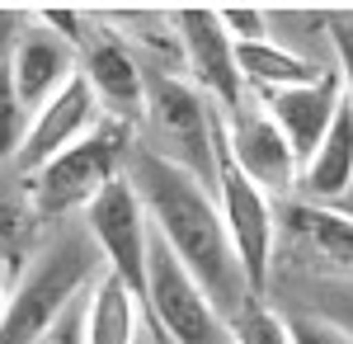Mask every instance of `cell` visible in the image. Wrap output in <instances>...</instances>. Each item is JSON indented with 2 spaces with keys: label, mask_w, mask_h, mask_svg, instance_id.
I'll return each instance as SVG.
<instances>
[{
  "label": "cell",
  "mask_w": 353,
  "mask_h": 344,
  "mask_svg": "<svg viewBox=\"0 0 353 344\" xmlns=\"http://www.w3.org/2000/svg\"><path fill=\"white\" fill-rule=\"evenodd\" d=\"M81 76L104 118H118L128 128L146 118V66L128 52V43L118 33L109 28L90 33V43L81 48Z\"/></svg>",
  "instance_id": "8fae6325"
},
{
  "label": "cell",
  "mask_w": 353,
  "mask_h": 344,
  "mask_svg": "<svg viewBox=\"0 0 353 344\" xmlns=\"http://www.w3.org/2000/svg\"><path fill=\"white\" fill-rule=\"evenodd\" d=\"M76 61L81 52L66 43V38H57L48 24H38V15L24 24V33L14 38V48L5 52V76L14 85V95H19V104L28 113H38V108L48 104L52 95H61L71 80H76Z\"/></svg>",
  "instance_id": "7c38bea8"
},
{
  "label": "cell",
  "mask_w": 353,
  "mask_h": 344,
  "mask_svg": "<svg viewBox=\"0 0 353 344\" xmlns=\"http://www.w3.org/2000/svg\"><path fill=\"white\" fill-rule=\"evenodd\" d=\"M85 297H90V292H85ZM38 344H85V302H76Z\"/></svg>",
  "instance_id": "d4e9b609"
},
{
  "label": "cell",
  "mask_w": 353,
  "mask_h": 344,
  "mask_svg": "<svg viewBox=\"0 0 353 344\" xmlns=\"http://www.w3.org/2000/svg\"><path fill=\"white\" fill-rule=\"evenodd\" d=\"M156 344H165V340H156Z\"/></svg>",
  "instance_id": "83f0119b"
},
{
  "label": "cell",
  "mask_w": 353,
  "mask_h": 344,
  "mask_svg": "<svg viewBox=\"0 0 353 344\" xmlns=\"http://www.w3.org/2000/svg\"><path fill=\"white\" fill-rule=\"evenodd\" d=\"M132 151H137L132 128L118 118H99L76 146H66L57 160H48L38 175L24 180L38 222L61 227V222H71V212H85L113 180L128 175Z\"/></svg>",
  "instance_id": "3957f363"
},
{
  "label": "cell",
  "mask_w": 353,
  "mask_h": 344,
  "mask_svg": "<svg viewBox=\"0 0 353 344\" xmlns=\"http://www.w3.org/2000/svg\"><path fill=\"white\" fill-rule=\"evenodd\" d=\"M99 274H104V255L90 240V231L76 222L52 227L24 274L10 283V302L0 312V344H38L76 302H85Z\"/></svg>",
  "instance_id": "7a4b0ae2"
},
{
  "label": "cell",
  "mask_w": 353,
  "mask_h": 344,
  "mask_svg": "<svg viewBox=\"0 0 353 344\" xmlns=\"http://www.w3.org/2000/svg\"><path fill=\"white\" fill-rule=\"evenodd\" d=\"M141 316L146 312H141L137 292L104 269L85 297V344H137Z\"/></svg>",
  "instance_id": "e0dca14e"
},
{
  "label": "cell",
  "mask_w": 353,
  "mask_h": 344,
  "mask_svg": "<svg viewBox=\"0 0 353 344\" xmlns=\"http://www.w3.org/2000/svg\"><path fill=\"white\" fill-rule=\"evenodd\" d=\"M146 123L161 146H146L170 165L189 170L198 184L212 189L217 175V133L221 113L193 80L170 76L165 66H146Z\"/></svg>",
  "instance_id": "277c9868"
},
{
  "label": "cell",
  "mask_w": 353,
  "mask_h": 344,
  "mask_svg": "<svg viewBox=\"0 0 353 344\" xmlns=\"http://www.w3.org/2000/svg\"><path fill=\"white\" fill-rule=\"evenodd\" d=\"M349 193H353V104L344 99V108H339L334 128L325 133V142L301 165V203L339 208Z\"/></svg>",
  "instance_id": "9a60e30c"
},
{
  "label": "cell",
  "mask_w": 353,
  "mask_h": 344,
  "mask_svg": "<svg viewBox=\"0 0 353 344\" xmlns=\"http://www.w3.org/2000/svg\"><path fill=\"white\" fill-rule=\"evenodd\" d=\"M28 113L19 104V95H14V85L5 76V66H0V170H10L14 156H19V146H24V133H28Z\"/></svg>",
  "instance_id": "ffe728a7"
},
{
  "label": "cell",
  "mask_w": 353,
  "mask_h": 344,
  "mask_svg": "<svg viewBox=\"0 0 353 344\" xmlns=\"http://www.w3.org/2000/svg\"><path fill=\"white\" fill-rule=\"evenodd\" d=\"M170 24H174V38H179V52H184V61H189L193 85L212 99V108H217L221 118L250 104L241 66H236V43L226 38L217 10H203V5L174 10Z\"/></svg>",
  "instance_id": "ba28073f"
},
{
  "label": "cell",
  "mask_w": 353,
  "mask_h": 344,
  "mask_svg": "<svg viewBox=\"0 0 353 344\" xmlns=\"http://www.w3.org/2000/svg\"><path fill=\"white\" fill-rule=\"evenodd\" d=\"M221 142L226 156L236 160L245 180L264 193H288L301 180V160L292 156V146L283 142V133L273 128V118L264 113V104H245L236 113L221 118Z\"/></svg>",
  "instance_id": "30bf717a"
},
{
  "label": "cell",
  "mask_w": 353,
  "mask_h": 344,
  "mask_svg": "<svg viewBox=\"0 0 353 344\" xmlns=\"http://www.w3.org/2000/svg\"><path fill=\"white\" fill-rule=\"evenodd\" d=\"M236 66H241V80L245 90H254V95H283V90H297V85H311V80L321 76L325 66H316L311 57H297L288 52V48H278V43H241L236 48Z\"/></svg>",
  "instance_id": "ac0fdd59"
},
{
  "label": "cell",
  "mask_w": 353,
  "mask_h": 344,
  "mask_svg": "<svg viewBox=\"0 0 353 344\" xmlns=\"http://www.w3.org/2000/svg\"><path fill=\"white\" fill-rule=\"evenodd\" d=\"M278 250L321 274V283H353V217L344 208H278Z\"/></svg>",
  "instance_id": "9c48e42d"
},
{
  "label": "cell",
  "mask_w": 353,
  "mask_h": 344,
  "mask_svg": "<svg viewBox=\"0 0 353 344\" xmlns=\"http://www.w3.org/2000/svg\"><path fill=\"white\" fill-rule=\"evenodd\" d=\"M212 198L221 208V227L236 250V265L245 274V288L259 302L269 292L273 260H278V208L264 189H254L226 156V142L217 133V175H212Z\"/></svg>",
  "instance_id": "5b68a950"
},
{
  "label": "cell",
  "mask_w": 353,
  "mask_h": 344,
  "mask_svg": "<svg viewBox=\"0 0 353 344\" xmlns=\"http://www.w3.org/2000/svg\"><path fill=\"white\" fill-rule=\"evenodd\" d=\"M221 28H226V38L241 48V43H269L273 33V19L264 15V10H254V5H226V10H217Z\"/></svg>",
  "instance_id": "44dd1931"
},
{
  "label": "cell",
  "mask_w": 353,
  "mask_h": 344,
  "mask_svg": "<svg viewBox=\"0 0 353 344\" xmlns=\"http://www.w3.org/2000/svg\"><path fill=\"white\" fill-rule=\"evenodd\" d=\"M128 180H132L141 208L151 217V231L161 236V245L189 269V278L212 297L221 316L231 321L245 312L254 297L245 288V274L236 265V250L226 240L221 227V208L212 198V189L198 184L189 170L170 165L165 156L137 146L128 160Z\"/></svg>",
  "instance_id": "6da1fadb"
},
{
  "label": "cell",
  "mask_w": 353,
  "mask_h": 344,
  "mask_svg": "<svg viewBox=\"0 0 353 344\" xmlns=\"http://www.w3.org/2000/svg\"><path fill=\"white\" fill-rule=\"evenodd\" d=\"M330 43L339 57V80H344V99L353 104V15H330Z\"/></svg>",
  "instance_id": "603a6c76"
},
{
  "label": "cell",
  "mask_w": 353,
  "mask_h": 344,
  "mask_svg": "<svg viewBox=\"0 0 353 344\" xmlns=\"http://www.w3.org/2000/svg\"><path fill=\"white\" fill-rule=\"evenodd\" d=\"M339 108H344V80H339L334 66H325L311 85H297V90H283V95L264 99V113L273 118V128L283 133V142L292 146V156L301 165L325 142V133L339 118Z\"/></svg>",
  "instance_id": "5bb4252c"
},
{
  "label": "cell",
  "mask_w": 353,
  "mask_h": 344,
  "mask_svg": "<svg viewBox=\"0 0 353 344\" xmlns=\"http://www.w3.org/2000/svg\"><path fill=\"white\" fill-rule=\"evenodd\" d=\"M344 212H349V217H353V193H349V198H344Z\"/></svg>",
  "instance_id": "4316f807"
},
{
  "label": "cell",
  "mask_w": 353,
  "mask_h": 344,
  "mask_svg": "<svg viewBox=\"0 0 353 344\" xmlns=\"http://www.w3.org/2000/svg\"><path fill=\"white\" fill-rule=\"evenodd\" d=\"M104 113H99V104H94V95H90V85H85V76L76 71V80L61 90V95H52L48 104L38 108L33 118H28V133H24V146H19V156H14V175L19 180H28V175H38L48 160H57L66 146H76L94 123H99Z\"/></svg>",
  "instance_id": "4fadbf2b"
},
{
  "label": "cell",
  "mask_w": 353,
  "mask_h": 344,
  "mask_svg": "<svg viewBox=\"0 0 353 344\" xmlns=\"http://www.w3.org/2000/svg\"><path fill=\"white\" fill-rule=\"evenodd\" d=\"M85 231L99 245L104 269H109L118 283H128L137 292V302L146 297V260H151V217L137 198L132 180H113L90 208H85Z\"/></svg>",
  "instance_id": "52a82bcc"
},
{
  "label": "cell",
  "mask_w": 353,
  "mask_h": 344,
  "mask_svg": "<svg viewBox=\"0 0 353 344\" xmlns=\"http://www.w3.org/2000/svg\"><path fill=\"white\" fill-rule=\"evenodd\" d=\"M288 335L292 344H353L339 325H330V321L311 316V312H301V316H288Z\"/></svg>",
  "instance_id": "cb8c5ba5"
},
{
  "label": "cell",
  "mask_w": 353,
  "mask_h": 344,
  "mask_svg": "<svg viewBox=\"0 0 353 344\" xmlns=\"http://www.w3.org/2000/svg\"><path fill=\"white\" fill-rule=\"evenodd\" d=\"M5 302H10V278H5V269H0V312H5Z\"/></svg>",
  "instance_id": "484cf974"
},
{
  "label": "cell",
  "mask_w": 353,
  "mask_h": 344,
  "mask_svg": "<svg viewBox=\"0 0 353 344\" xmlns=\"http://www.w3.org/2000/svg\"><path fill=\"white\" fill-rule=\"evenodd\" d=\"M146 321H156V340L165 344H236L231 321L212 307V297L189 278L161 236H151V260H146V297H141Z\"/></svg>",
  "instance_id": "8992f818"
},
{
  "label": "cell",
  "mask_w": 353,
  "mask_h": 344,
  "mask_svg": "<svg viewBox=\"0 0 353 344\" xmlns=\"http://www.w3.org/2000/svg\"><path fill=\"white\" fill-rule=\"evenodd\" d=\"M231 340L236 344H292V335H288L283 312H273L264 302H250L245 312L231 316Z\"/></svg>",
  "instance_id": "d6986e66"
},
{
  "label": "cell",
  "mask_w": 353,
  "mask_h": 344,
  "mask_svg": "<svg viewBox=\"0 0 353 344\" xmlns=\"http://www.w3.org/2000/svg\"><path fill=\"white\" fill-rule=\"evenodd\" d=\"M316 302H311V316L339 325L344 335L353 340V283H316Z\"/></svg>",
  "instance_id": "7402d4cb"
},
{
  "label": "cell",
  "mask_w": 353,
  "mask_h": 344,
  "mask_svg": "<svg viewBox=\"0 0 353 344\" xmlns=\"http://www.w3.org/2000/svg\"><path fill=\"white\" fill-rule=\"evenodd\" d=\"M38 245H43V222L33 212L28 184L14 170H0V269L10 283L24 274Z\"/></svg>",
  "instance_id": "2e32d148"
}]
</instances>
